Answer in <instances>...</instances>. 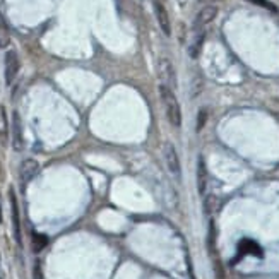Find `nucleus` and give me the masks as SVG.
I'll use <instances>...</instances> for the list:
<instances>
[{
    "mask_svg": "<svg viewBox=\"0 0 279 279\" xmlns=\"http://www.w3.org/2000/svg\"><path fill=\"white\" fill-rule=\"evenodd\" d=\"M33 279H43V271H42V264L36 262L33 269Z\"/></svg>",
    "mask_w": 279,
    "mask_h": 279,
    "instance_id": "obj_17",
    "label": "nucleus"
},
{
    "mask_svg": "<svg viewBox=\"0 0 279 279\" xmlns=\"http://www.w3.org/2000/svg\"><path fill=\"white\" fill-rule=\"evenodd\" d=\"M31 240H33V250L34 252H42L45 247L48 245V236L42 235V233H33V235H31Z\"/></svg>",
    "mask_w": 279,
    "mask_h": 279,
    "instance_id": "obj_14",
    "label": "nucleus"
},
{
    "mask_svg": "<svg viewBox=\"0 0 279 279\" xmlns=\"http://www.w3.org/2000/svg\"><path fill=\"white\" fill-rule=\"evenodd\" d=\"M206 118H208V111H206V110H201V111H199V116H197V130H201L202 127H204Z\"/></svg>",
    "mask_w": 279,
    "mask_h": 279,
    "instance_id": "obj_16",
    "label": "nucleus"
},
{
    "mask_svg": "<svg viewBox=\"0 0 279 279\" xmlns=\"http://www.w3.org/2000/svg\"><path fill=\"white\" fill-rule=\"evenodd\" d=\"M238 252L242 255H255V257H262V249L259 247L257 242L254 240H242L238 245Z\"/></svg>",
    "mask_w": 279,
    "mask_h": 279,
    "instance_id": "obj_9",
    "label": "nucleus"
},
{
    "mask_svg": "<svg viewBox=\"0 0 279 279\" xmlns=\"http://www.w3.org/2000/svg\"><path fill=\"white\" fill-rule=\"evenodd\" d=\"M160 98H161V103H163L168 122L172 124L173 127H180V125H182V111H180L178 100H177V96H175V93L172 91V88L161 84Z\"/></svg>",
    "mask_w": 279,
    "mask_h": 279,
    "instance_id": "obj_1",
    "label": "nucleus"
},
{
    "mask_svg": "<svg viewBox=\"0 0 279 279\" xmlns=\"http://www.w3.org/2000/svg\"><path fill=\"white\" fill-rule=\"evenodd\" d=\"M0 279H2V277H0Z\"/></svg>",
    "mask_w": 279,
    "mask_h": 279,
    "instance_id": "obj_21",
    "label": "nucleus"
},
{
    "mask_svg": "<svg viewBox=\"0 0 279 279\" xmlns=\"http://www.w3.org/2000/svg\"><path fill=\"white\" fill-rule=\"evenodd\" d=\"M0 223H2V199H0Z\"/></svg>",
    "mask_w": 279,
    "mask_h": 279,
    "instance_id": "obj_19",
    "label": "nucleus"
},
{
    "mask_svg": "<svg viewBox=\"0 0 279 279\" xmlns=\"http://www.w3.org/2000/svg\"><path fill=\"white\" fill-rule=\"evenodd\" d=\"M9 197H11V213H12V229H14V238L16 242L21 245L22 238H21V218H19V206H17V199L14 190L9 192Z\"/></svg>",
    "mask_w": 279,
    "mask_h": 279,
    "instance_id": "obj_7",
    "label": "nucleus"
},
{
    "mask_svg": "<svg viewBox=\"0 0 279 279\" xmlns=\"http://www.w3.org/2000/svg\"><path fill=\"white\" fill-rule=\"evenodd\" d=\"M197 183H199V192L204 193L206 185H208V168L202 157H199V165H197Z\"/></svg>",
    "mask_w": 279,
    "mask_h": 279,
    "instance_id": "obj_12",
    "label": "nucleus"
},
{
    "mask_svg": "<svg viewBox=\"0 0 279 279\" xmlns=\"http://www.w3.org/2000/svg\"><path fill=\"white\" fill-rule=\"evenodd\" d=\"M9 43H11V29H9L6 17L0 12V48H7Z\"/></svg>",
    "mask_w": 279,
    "mask_h": 279,
    "instance_id": "obj_13",
    "label": "nucleus"
},
{
    "mask_svg": "<svg viewBox=\"0 0 279 279\" xmlns=\"http://www.w3.org/2000/svg\"><path fill=\"white\" fill-rule=\"evenodd\" d=\"M199 2L206 4V6H214V4H218V2H224V0H199Z\"/></svg>",
    "mask_w": 279,
    "mask_h": 279,
    "instance_id": "obj_18",
    "label": "nucleus"
},
{
    "mask_svg": "<svg viewBox=\"0 0 279 279\" xmlns=\"http://www.w3.org/2000/svg\"><path fill=\"white\" fill-rule=\"evenodd\" d=\"M19 67H21V62H19V57H17V52L16 50H9L6 53V69H4L7 84L14 83L17 72H19Z\"/></svg>",
    "mask_w": 279,
    "mask_h": 279,
    "instance_id": "obj_4",
    "label": "nucleus"
},
{
    "mask_svg": "<svg viewBox=\"0 0 279 279\" xmlns=\"http://www.w3.org/2000/svg\"><path fill=\"white\" fill-rule=\"evenodd\" d=\"M216 16H218V7L216 6H204L199 12L195 14V19H193V29L199 31L202 28H206L208 24H211Z\"/></svg>",
    "mask_w": 279,
    "mask_h": 279,
    "instance_id": "obj_3",
    "label": "nucleus"
},
{
    "mask_svg": "<svg viewBox=\"0 0 279 279\" xmlns=\"http://www.w3.org/2000/svg\"><path fill=\"white\" fill-rule=\"evenodd\" d=\"M0 172H2V168H0Z\"/></svg>",
    "mask_w": 279,
    "mask_h": 279,
    "instance_id": "obj_20",
    "label": "nucleus"
},
{
    "mask_svg": "<svg viewBox=\"0 0 279 279\" xmlns=\"http://www.w3.org/2000/svg\"><path fill=\"white\" fill-rule=\"evenodd\" d=\"M152 6H154L156 21H157V24H160L161 31H163L166 36H170L172 34V21H170V16H168V12H166L165 6L160 2V0H154Z\"/></svg>",
    "mask_w": 279,
    "mask_h": 279,
    "instance_id": "obj_6",
    "label": "nucleus"
},
{
    "mask_svg": "<svg viewBox=\"0 0 279 279\" xmlns=\"http://www.w3.org/2000/svg\"><path fill=\"white\" fill-rule=\"evenodd\" d=\"M39 172V163L33 157H28L24 160L19 166V178H21V183L22 185H28V183L33 180L36 175Z\"/></svg>",
    "mask_w": 279,
    "mask_h": 279,
    "instance_id": "obj_5",
    "label": "nucleus"
},
{
    "mask_svg": "<svg viewBox=\"0 0 279 279\" xmlns=\"http://www.w3.org/2000/svg\"><path fill=\"white\" fill-rule=\"evenodd\" d=\"M277 103H279V101H277Z\"/></svg>",
    "mask_w": 279,
    "mask_h": 279,
    "instance_id": "obj_22",
    "label": "nucleus"
},
{
    "mask_svg": "<svg viewBox=\"0 0 279 279\" xmlns=\"http://www.w3.org/2000/svg\"><path fill=\"white\" fill-rule=\"evenodd\" d=\"M12 146H14L16 151H19L22 147V127L17 111H14V115H12Z\"/></svg>",
    "mask_w": 279,
    "mask_h": 279,
    "instance_id": "obj_8",
    "label": "nucleus"
},
{
    "mask_svg": "<svg viewBox=\"0 0 279 279\" xmlns=\"http://www.w3.org/2000/svg\"><path fill=\"white\" fill-rule=\"evenodd\" d=\"M163 157H165V163H166V168H168V172L178 178L180 172H182V168H180L178 152H177V149H175V146L172 142H166L163 146Z\"/></svg>",
    "mask_w": 279,
    "mask_h": 279,
    "instance_id": "obj_2",
    "label": "nucleus"
},
{
    "mask_svg": "<svg viewBox=\"0 0 279 279\" xmlns=\"http://www.w3.org/2000/svg\"><path fill=\"white\" fill-rule=\"evenodd\" d=\"M157 70H160V77H161V81H163V84L170 88V83H172L173 77H175V75H173L175 72L172 69V65H170V62L166 60V58H163V60L160 62V67H157Z\"/></svg>",
    "mask_w": 279,
    "mask_h": 279,
    "instance_id": "obj_10",
    "label": "nucleus"
},
{
    "mask_svg": "<svg viewBox=\"0 0 279 279\" xmlns=\"http://www.w3.org/2000/svg\"><path fill=\"white\" fill-rule=\"evenodd\" d=\"M202 42H204V31L199 29V31H195V34H193V39H192L190 47H188V55H190L192 58H197V57H199Z\"/></svg>",
    "mask_w": 279,
    "mask_h": 279,
    "instance_id": "obj_11",
    "label": "nucleus"
},
{
    "mask_svg": "<svg viewBox=\"0 0 279 279\" xmlns=\"http://www.w3.org/2000/svg\"><path fill=\"white\" fill-rule=\"evenodd\" d=\"M249 2L255 4V6H260V7H264V9H267V11H274V12L277 11V9H276V6H274L272 2H269V0H249Z\"/></svg>",
    "mask_w": 279,
    "mask_h": 279,
    "instance_id": "obj_15",
    "label": "nucleus"
}]
</instances>
